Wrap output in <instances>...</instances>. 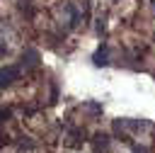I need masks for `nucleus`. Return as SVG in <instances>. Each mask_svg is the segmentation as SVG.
Masks as SVG:
<instances>
[{"mask_svg":"<svg viewBox=\"0 0 155 153\" xmlns=\"http://www.w3.org/2000/svg\"><path fill=\"white\" fill-rule=\"evenodd\" d=\"M19 68L17 66H7V68H0V87H7L12 80H17L19 78Z\"/></svg>","mask_w":155,"mask_h":153,"instance_id":"f257e3e1","label":"nucleus"},{"mask_svg":"<svg viewBox=\"0 0 155 153\" xmlns=\"http://www.w3.org/2000/svg\"><path fill=\"white\" fill-rule=\"evenodd\" d=\"M92 63H94L97 68L109 66V46H99V49L94 51V56H92Z\"/></svg>","mask_w":155,"mask_h":153,"instance_id":"f03ea898","label":"nucleus"},{"mask_svg":"<svg viewBox=\"0 0 155 153\" xmlns=\"http://www.w3.org/2000/svg\"><path fill=\"white\" fill-rule=\"evenodd\" d=\"M22 66L24 68H39V51L36 49H27L22 53Z\"/></svg>","mask_w":155,"mask_h":153,"instance_id":"7ed1b4c3","label":"nucleus"},{"mask_svg":"<svg viewBox=\"0 0 155 153\" xmlns=\"http://www.w3.org/2000/svg\"><path fill=\"white\" fill-rule=\"evenodd\" d=\"M92 143H94L97 148H107V146H109V136H107V134H97V136L92 138Z\"/></svg>","mask_w":155,"mask_h":153,"instance_id":"20e7f679","label":"nucleus"},{"mask_svg":"<svg viewBox=\"0 0 155 153\" xmlns=\"http://www.w3.org/2000/svg\"><path fill=\"white\" fill-rule=\"evenodd\" d=\"M87 109H90L92 114H99V112H102V104H97V102H87Z\"/></svg>","mask_w":155,"mask_h":153,"instance_id":"39448f33","label":"nucleus"},{"mask_svg":"<svg viewBox=\"0 0 155 153\" xmlns=\"http://www.w3.org/2000/svg\"><path fill=\"white\" fill-rule=\"evenodd\" d=\"M7 117H10V109L7 107H0V121H5Z\"/></svg>","mask_w":155,"mask_h":153,"instance_id":"423d86ee","label":"nucleus"},{"mask_svg":"<svg viewBox=\"0 0 155 153\" xmlns=\"http://www.w3.org/2000/svg\"><path fill=\"white\" fill-rule=\"evenodd\" d=\"M56 100H58V87H56V85H53V87H51V104H53V102H56Z\"/></svg>","mask_w":155,"mask_h":153,"instance_id":"0eeeda50","label":"nucleus"},{"mask_svg":"<svg viewBox=\"0 0 155 153\" xmlns=\"http://www.w3.org/2000/svg\"><path fill=\"white\" fill-rule=\"evenodd\" d=\"M31 146H34L31 141H19V148H31Z\"/></svg>","mask_w":155,"mask_h":153,"instance_id":"6e6552de","label":"nucleus"},{"mask_svg":"<svg viewBox=\"0 0 155 153\" xmlns=\"http://www.w3.org/2000/svg\"><path fill=\"white\" fill-rule=\"evenodd\" d=\"M133 153H148V148H145V146H136V148H133Z\"/></svg>","mask_w":155,"mask_h":153,"instance_id":"1a4fd4ad","label":"nucleus"},{"mask_svg":"<svg viewBox=\"0 0 155 153\" xmlns=\"http://www.w3.org/2000/svg\"><path fill=\"white\" fill-rule=\"evenodd\" d=\"M0 56H5V44L0 41Z\"/></svg>","mask_w":155,"mask_h":153,"instance_id":"9d476101","label":"nucleus"}]
</instances>
